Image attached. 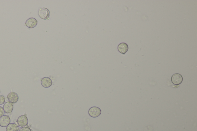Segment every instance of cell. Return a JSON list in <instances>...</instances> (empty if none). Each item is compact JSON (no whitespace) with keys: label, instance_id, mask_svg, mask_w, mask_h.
Masks as SVG:
<instances>
[{"label":"cell","instance_id":"cell-6","mask_svg":"<svg viewBox=\"0 0 197 131\" xmlns=\"http://www.w3.org/2000/svg\"><path fill=\"white\" fill-rule=\"evenodd\" d=\"M7 99L11 103H16L19 101V97L17 93L14 92H11L8 94Z\"/></svg>","mask_w":197,"mask_h":131},{"label":"cell","instance_id":"cell-15","mask_svg":"<svg viewBox=\"0 0 197 131\" xmlns=\"http://www.w3.org/2000/svg\"><path fill=\"white\" fill-rule=\"evenodd\" d=\"M0 93H1V91H0Z\"/></svg>","mask_w":197,"mask_h":131},{"label":"cell","instance_id":"cell-5","mask_svg":"<svg viewBox=\"0 0 197 131\" xmlns=\"http://www.w3.org/2000/svg\"><path fill=\"white\" fill-rule=\"evenodd\" d=\"M17 123L18 125L21 127H25L28 124V119L27 116L25 115H22L17 119Z\"/></svg>","mask_w":197,"mask_h":131},{"label":"cell","instance_id":"cell-14","mask_svg":"<svg viewBox=\"0 0 197 131\" xmlns=\"http://www.w3.org/2000/svg\"><path fill=\"white\" fill-rule=\"evenodd\" d=\"M19 131H31V130L29 128L24 127L21 128Z\"/></svg>","mask_w":197,"mask_h":131},{"label":"cell","instance_id":"cell-8","mask_svg":"<svg viewBox=\"0 0 197 131\" xmlns=\"http://www.w3.org/2000/svg\"><path fill=\"white\" fill-rule=\"evenodd\" d=\"M117 49L120 53L123 54H125L128 51L129 49L128 45L125 43H121L118 46Z\"/></svg>","mask_w":197,"mask_h":131},{"label":"cell","instance_id":"cell-2","mask_svg":"<svg viewBox=\"0 0 197 131\" xmlns=\"http://www.w3.org/2000/svg\"><path fill=\"white\" fill-rule=\"evenodd\" d=\"M101 110L99 108L96 107H93L90 108L88 111V113L90 116L92 118L98 117L101 114Z\"/></svg>","mask_w":197,"mask_h":131},{"label":"cell","instance_id":"cell-7","mask_svg":"<svg viewBox=\"0 0 197 131\" xmlns=\"http://www.w3.org/2000/svg\"><path fill=\"white\" fill-rule=\"evenodd\" d=\"M11 123V119L7 115H4L0 118V126L7 127Z\"/></svg>","mask_w":197,"mask_h":131},{"label":"cell","instance_id":"cell-12","mask_svg":"<svg viewBox=\"0 0 197 131\" xmlns=\"http://www.w3.org/2000/svg\"><path fill=\"white\" fill-rule=\"evenodd\" d=\"M5 98L3 95H0V105L5 103Z\"/></svg>","mask_w":197,"mask_h":131},{"label":"cell","instance_id":"cell-3","mask_svg":"<svg viewBox=\"0 0 197 131\" xmlns=\"http://www.w3.org/2000/svg\"><path fill=\"white\" fill-rule=\"evenodd\" d=\"M183 78L181 75L179 73H175L171 77L172 82L175 85H179L182 83Z\"/></svg>","mask_w":197,"mask_h":131},{"label":"cell","instance_id":"cell-13","mask_svg":"<svg viewBox=\"0 0 197 131\" xmlns=\"http://www.w3.org/2000/svg\"><path fill=\"white\" fill-rule=\"evenodd\" d=\"M5 112H4L3 108L2 107L0 106V118L2 116H4Z\"/></svg>","mask_w":197,"mask_h":131},{"label":"cell","instance_id":"cell-10","mask_svg":"<svg viewBox=\"0 0 197 131\" xmlns=\"http://www.w3.org/2000/svg\"><path fill=\"white\" fill-rule=\"evenodd\" d=\"M3 109L6 113H11L13 110V105L9 102H7L4 104Z\"/></svg>","mask_w":197,"mask_h":131},{"label":"cell","instance_id":"cell-9","mask_svg":"<svg viewBox=\"0 0 197 131\" xmlns=\"http://www.w3.org/2000/svg\"><path fill=\"white\" fill-rule=\"evenodd\" d=\"M41 84L44 88H49L52 85V81L50 78L45 77L42 79Z\"/></svg>","mask_w":197,"mask_h":131},{"label":"cell","instance_id":"cell-11","mask_svg":"<svg viewBox=\"0 0 197 131\" xmlns=\"http://www.w3.org/2000/svg\"><path fill=\"white\" fill-rule=\"evenodd\" d=\"M19 126L17 124L11 123L6 127V131H18Z\"/></svg>","mask_w":197,"mask_h":131},{"label":"cell","instance_id":"cell-1","mask_svg":"<svg viewBox=\"0 0 197 131\" xmlns=\"http://www.w3.org/2000/svg\"><path fill=\"white\" fill-rule=\"evenodd\" d=\"M38 15L42 19H48L50 16V11L46 8H40L38 11Z\"/></svg>","mask_w":197,"mask_h":131},{"label":"cell","instance_id":"cell-4","mask_svg":"<svg viewBox=\"0 0 197 131\" xmlns=\"http://www.w3.org/2000/svg\"><path fill=\"white\" fill-rule=\"evenodd\" d=\"M38 22L37 20L33 17H31L26 21L25 23V26L28 28H32L37 26Z\"/></svg>","mask_w":197,"mask_h":131}]
</instances>
